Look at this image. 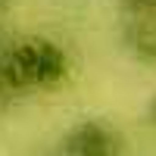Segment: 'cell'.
<instances>
[{"label":"cell","mask_w":156,"mask_h":156,"mask_svg":"<svg viewBox=\"0 0 156 156\" xmlns=\"http://www.w3.org/2000/svg\"><path fill=\"white\" fill-rule=\"evenodd\" d=\"M147 122L156 128V94L150 97V103H147Z\"/></svg>","instance_id":"5b68a950"},{"label":"cell","mask_w":156,"mask_h":156,"mask_svg":"<svg viewBox=\"0 0 156 156\" xmlns=\"http://www.w3.org/2000/svg\"><path fill=\"white\" fill-rule=\"evenodd\" d=\"M66 156H122V137L106 119H81L62 137Z\"/></svg>","instance_id":"7a4b0ae2"},{"label":"cell","mask_w":156,"mask_h":156,"mask_svg":"<svg viewBox=\"0 0 156 156\" xmlns=\"http://www.w3.org/2000/svg\"><path fill=\"white\" fill-rule=\"evenodd\" d=\"M122 44L131 53V59L156 66V19L153 16H131L122 31Z\"/></svg>","instance_id":"3957f363"},{"label":"cell","mask_w":156,"mask_h":156,"mask_svg":"<svg viewBox=\"0 0 156 156\" xmlns=\"http://www.w3.org/2000/svg\"><path fill=\"white\" fill-rule=\"evenodd\" d=\"M125 16H156V0H115Z\"/></svg>","instance_id":"277c9868"},{"label":"cell","mask_w":156,"mask_h":156,"mask_svg":"<svg viewBox=\"0 0 156 156\" xmlns=\"http://www.w3.org/2000/svg\"><path fill=\"white\" fill-rule=\"evenodd\" d=\"M69 75V53L44 34H28L0 44V87L53 90Z\"/></svg>","instance_id":"6da1fadb"}]
</instances>
